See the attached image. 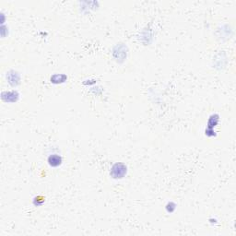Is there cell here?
Masks as SVG:
<instances>
[{
	"label": "cell",
	"mask_w": 236,
	"mask_h": 236,
	"mask_svg": "<svg viewBox=\"0 0 236 236\" xmlns=\"http://www.w3.org/2000/svg\"><path fill=\"white\" fill-rule=\"evenodd\" d=\"M61 162V159L58 157V156H55V155H53V156H51L49 158V163L50 165H52V166H57V165H59Z\"/></svg>",
	"instance_id": "obj_1"
}]
</instances>
